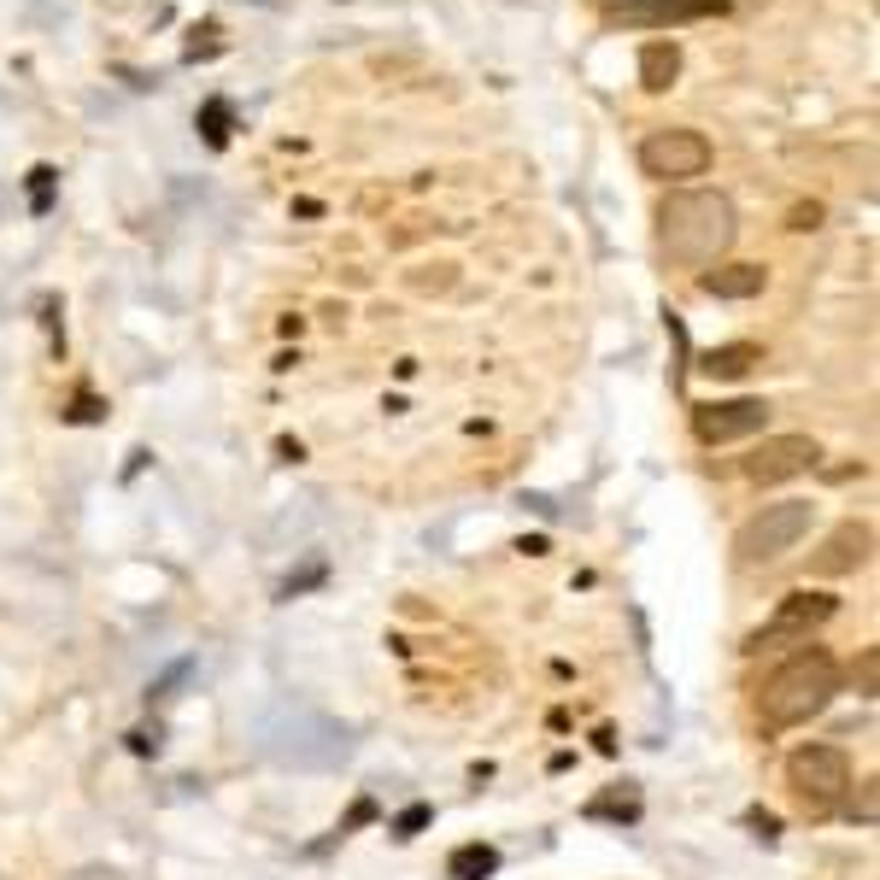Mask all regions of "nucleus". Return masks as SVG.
<instances>
[{"instance_id": "f257e3e1", "label": "nucleus", "mask_w": 880, "mask_h": 880, "mask_svg": "<svg viewBox=\"0 0 880 880\" xmlns=\"http://www.w3.org/2000/svg\"><path fill=\"white\" fill-rule=\"evenodd\" d=\"M740 224H734V200L728 194H711V189H681L658 206V253L681 270H704L716 265Z\"/></svg>"}, {"instance_id": "f03ea898", "label": "nucleus", "mask_w": 880, "mask_h": 880, "mask_svg": "<svg viewBox=\"0 0 880 880\" xmlns=\"http://www.w3.org/2000/svg\"><path fill=\"white\" fill-rule=\"evenodd\" d=\"M833 692H840V663L821 652V646H804V652H792L781 669L763 681L757 704H763V723L769 728H799V723L828 711Z\"/></svg>"}, {"instance_id": "7ed1b4c3", "label": "nucleus", "mask_w": 880, "mask_h": 880, "mask_svg": "<svg viewBox=\"0 0 880 880\" xmlns=\"http://www.w3.org/2000/svg\"><path fill=\"white\" fill-rule=\"evenodd\" d=\"M787 787L811 816L840 811V799L851 787V757L840 752V745H799V752L787 757Z\"/></svg>"}, {"instance_id": "20e7f679", "label": "nucleus", "mask_w": 880, "mask_h": 880, "mask_svg": "<svg viewBox=\"0 0 880 880\" xmlns=\"http://www.w3.org/2000/svg\"><path fill=\"white\" fill-rule=\"evenodd\" d=\"M811 499H781V505H763L752 523L740 528V540H734V552L745 558V564H775L781 552L804 540V528H811Z\"/></svg>"}, {"instance_id": "39448f33", "label": "nucleus", "mask_w": 880, "mask_h": 880, "mask_svg": "<svg viewBox=\"0 0 880 880\" xmlns=\"http://www.w3.org/2000/svg\"><path fill=\"white\" fill-rule=\"evenodd\" d=\"M640 170L658 182H681V177H704L711 170V141L699 129H658L640 141Z\"/></svg>"}, {"instance_id": "423d86ee", "label": "nucleus", "mask_w": 880, "mask_h": 880, "mask_svg": "<svg viewBox=\"0 0 880 880\" xmlns=\"http://www.w3.org/2000/svg\"><path fill=\"white\" fill-rule=\"evenodd\" d=\"M840 611V599L833 594H816V587H799V594H787L781 604H775V616L763 623L752 640H745V652H763V646L775 640H811V634L828 623V616Z\"/></svg>"}, {"instance_id": "0eeeda50", "label": "nucleus", "mask_w": 880, "mask_h": 880, "mask_svg": "<svg viewBox=\"0 0 880 880\" xmlns=\"http://www.w3.org/2000/svg\"><path fill=\"white\" fill-rule=\"evenodd\" d=\"M821 464V446L811 435H769L763 446H752L745 452V482H792V475H804V470H816Z\"/></svg>"}, {"instance_id": "6e6552de", "label": "nucleus", "mask_w": 880, "mask_h": 880, "mask_svg": "<svg viewBox=\"0 0 880 880\" xmlns=\"http://www.w3.org/2000/svg\"><path fill=\"white\" fill-rule=\"evenodd\" d=\"M728 0H623L604 18L628 24V30H675V24H699V18H723Z\"/></svg>"}, {"instance_id": "1a4fd4ad", "label": "nucleus", "mask_w": 880, "mask_h": 880, "mask_svg": "<svg viewBox=\"0 0 880 880\" xmlns=\"http://www.w3.org/2000/svg\"><path fill=\"white\" fill-rule=\"evenodd\" d=\"M692 429H699L704 446H728V441L763 435V429H769V406H763V399H716V406H692Z\"/></svg>"}, {"instance_id": "9d476101", "label": "nucleus", "mask_w": 880, "mask_h": 880, "mask_svg": "<svg viewBox=\"0 0 880 880\" xmlns=\"http://www.w3.org/2000/svg\"><path fill=\"white\" fill-rule=\"evenodd\" d=\"M875 552V528L869 523H840L828 540H821V552L811 558V575H821V582H833V575H851L863 570Z\"/></svg>"}, {"instance_id": "9b49d317", "label": "nucleus", "mask_w": 880, "mask_h": 880, "mask_svg": "<svg viewBox=\"0 0 880 880\" xmlns=\"http://www.w3.org/2000/svg\"><path fill=\"white\" fill-rule=\"evenodd\" d=\"M763 282H769L763 265H723V270H704L699 277V288L716 299H752V294H763Z\"/></svg>"}, {"instance_id": "f8f14e48", "label": "nucleus", "mask_w": 880, "mask_h": 880, "mask_svg": "<svg viewBox=\"0 0 880 880\" xmlns=\"http://www.w3.org/2000/svg\"><path fill=\"white\" fill-rule=\"evenodd\" d=\"M675 71H681V48H675V41H646L640 48V82L646 89H669Z\"/></svg>"}, {"instance_id": "ddd939ff", "label": "nucleus", "mask_w": 880, "mask_h": 880, "mask_svg": "<svg viewBox=\"0 0 880 880\" xmlns=\"http://www.w3.org/2000/svg\"><path fill=\"white\" fill-rule=\"evenodd\" d=\"M763 365V353L752 341H740V346H716V353H704V377H723V382H734V377H745V370H757Z\"/></svg>"}, {"instance_id": "4468645a", "label": "nucleus", "mask_w": 880, "mask_h": 880, "mask_svg": "<svg viewBox=\"0 0 880 880\" xmlns=\"http://www.w3.org/2000/svg\"><path fill=\"white\" fill-rule=\"evenodd\" d=\"M494 869H499V851L494 845H458L452 863H446V875H452V880H487Z\"/></svg>"}, {"instance_id": "2eb2a0df", "label": "nucleus", "mask_w": 880, "mask_h": 880, "mask_svg": "<svg viewBox=\"0 0 880 880\" xmlns=\"http://www.w3.org/2000/svg\"><path fill=\"white\" fill-rule=\"evenodd\" d=\"M200 129H206L212 148H224V141H229V106H224V100H212V106L200 112Z\"/></svg>"}, {"instance_id": "dca6fc26", "label": "nucleus", "mask_w": 880, "mask_h": 880, "mask_svg": "<svg viewBox=\"0 0 880 880\" xmlns=\"http://www.w3.org/2000/svg\"><path fill=\"white\" fill-rule=\"evenodd\" d=\"M423 821H429V804H411V811H406V816L394 821V840H411V833L423 828Z\"/></svg>"}, {"instance_id": "f3484780", "label": "nucleus", "mask_w": 880, "mask_h": 880, "mask_svg": "<svg viewBox=\"0 0 880 880\" xmlns=\"http://www.w3.org/2000/svg\"><path fill=\"white\" fill-rule=\"evenodd\" d=\"M30 194H36V212H48V194H53V170L48 165L30 170Z\"/></svg>"}, {"instance_id": "a211bd4d", "label": "nucleus", "mask_w": 880, "mask_h": 880, "mask_svg": "<svg viewBox=\"0 0 880 880\" xmlns=\"http://www.w3.org/2000/svg\"><path fill=\"white\" fill-rule=\"evenodd\" d=\"M745 821H752V828H757V840H775V833H781V821H775L769 811H752Z\"/></svg>"}, {"instance_id": "6ab92c4d", "label": "nucleus", "mask_w": 880, "mask_h": 880, "mask_svg": "<svg viewBox=\"0 0 880 880\" xmlns=\"http://www.w3.org/2000/svg\"><path fill=\"white\" fill-rule=\"evenodd\" d=\"M821 224V206H799L792 212V229H816Z\"/></svg>"}]
</instances>
